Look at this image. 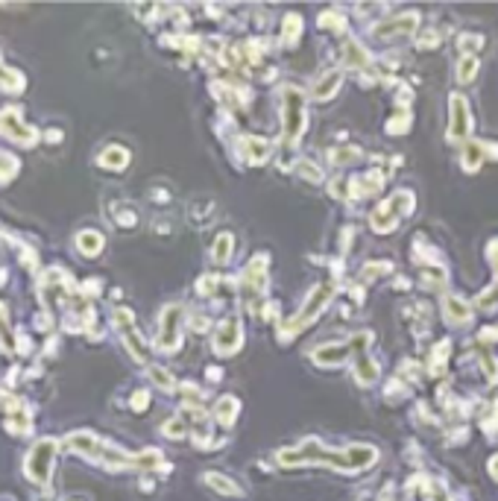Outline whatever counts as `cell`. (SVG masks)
<instances>
[{"instance_id": "cell-3", "label": "cell", "mask_w": 498, "mask_h": 501, "mask_svg": "<svg viewBox=\"0 0 498 501\" xmlns=\"http://www.w3.org/2000/svg\"><path fill=\"white\" fill-rule=\"evenodd\" d=\"M466 103L460 100V97H454V138H463V132H466Z\"/></svg>"}, {"instance_id": "cell-2", "label": "cell", "mask_w": 498, "mask_h": 501, "mask_svg": "<svg viewBox=\"0 0 498 501\" xmlns=\"http://www.w3.org/2000/svg\"><path fill=\"white\" fill-rule=\"evenodd\" d=\"M176 308H170L165 314V328H161V343H165V349H173L179 343V337H176Z\"/></svg>"}, {"instance_id": "cell-1", "label": "cell", "mask_w": 498, "mask_h": 501, "mask_svg": "<svg viewBox=\"0 0 498 501\" xmlns=\"http://www.w3.org/2000/svg\"><path fill=\"white\" fill-rule=\"evenodd\" d=\"M50 451H53V443H42L39 448L33 451L30 457V475L33 481H47V472H50Z\"/></svg>"}]
</instances>
